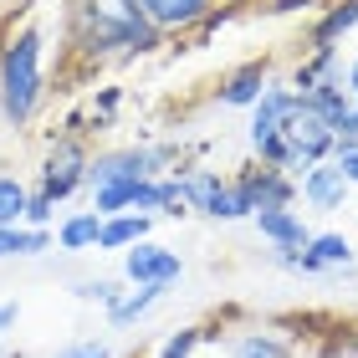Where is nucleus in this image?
I'll use <instances>...</instances> for the list:
<instances>
[{
  "instance_id": "24",
  "label": "nucleus",
  "mask_w": 358,
  "mask_h": 358,
  "mask_svg": "<svg viewBox=\"0 0 358 358\" xmlns=\"http://www.w3.org/2000/svg\"><path fill=\"white\" fill-rule=\"evenodd\" d=\"M15 317H21V307H15V302H0V333H10Z\"/></svg>"
},
{
  "instance_id": "18",
  "label": "nucleus",
  "mask_w": 358,
  "mask_h": 358,
  "mask_svg": "<svg viewBox=\"0 0 358 358\" xmlns=\"http://www.w3.org/2000/svg\"><path fill=\"white\" fill-rule=\"evenodd\" d=\"M31 210V189L15 174H0V225H26Z\"/></svg>"
},
{
  "instance_id": "23",
  "label": "nucleus",
  "mask_w": 358,
  "mask_h": 358,
  "mask_svg": "<svg viewBox=\"0 0 358 358\" xmlns=\"http://www.w3.org/2000/svg\"><path fill=\"white\" fill-rule=\"evenodd\" d=\"M322 358H358V333L353 338H338V343L322 348Z\"/></svg>"
},
{
  "instance_id": "7",
  "label": "nucleus",
  "mask_w": 358,
  "mask_h": 358,
  "mask_svg": "<svg viewBox=\"0 0 358 358\" xmlns=\"http://www.w3.org/2000/svg\"><path fill=\"white\" fill-rule=\"evenodd\" d=\"M276 262H282L287 271H302V276H317V271H338V266H353V246L348 236H313L302 251H276Z\"/></svg>"
},
{
  "instance_id": "15",
  "label": "nucleus",
  "mask_w": 358,
  "mask_h": 358,
  "mask_svg": "<svg viewBox=\"0 0 358 358\" xmlns=\"http://www.w3.org/2000/svg\"><path fill=\"white\" fill-rule=\"evenodd\" d=\"M358 26V0H338V6L322 10V21L313 26V52H333L338 36H348Z\"/></svg>"
},
{
  "instance_id": "25",
  "label": "nucleus",
  "mask_w": 358,
  "mask_h": 358,
  "mask_svg": "<svg viewBox=\"0 0 358 358\" xmlns=\"http://www.w3.org/2000/svg\"><path fill=\"white\" fill-rule=\"evenodd\" d=\"M302 6H317V0H271V10H276V15H287V10H302Z\"/></svg>"
},
{
  "instance_id": "26",
  "label": "nucleus",
  "mask_w": 358,
  "mask_h": 358,
  "mask_svg": "<svg viewBox=\"0 0 358 358\" xmlns=\"http://www.w3.org/2000/svg\"><path fill=\"white\" fill-rule=\"evenodd\" d=\"M348 97H353V103H358V57L348 62Z\"/></svg>"
},
{
  "instance_id": "14",
  "label": "nucleus",
  "mask_w": 358,
  "mask_h": 358,
  "mask_svg": "<svg viewBox=\"0 0 358 358\" xmlns=\"http://www.w3.org/2000/svg\"><path fill=\"white\" fill-rule=\"evenodd\" d=\"M149 225H154V215H108L97 246L103 251H128V246H138V241H149Z\"/></svg>"
},
{
  "instance_id": "22",
  "label": "nucleus",
  "mask_w": 358,
  "mask_h": 358,
  "mask_svg": "<svg viewBox=\"0 0 358 358\" xmlns=\"http://www.w3.org/2000/svg\"><path fill=\"white\" fill-rule=\"evenodd\" d=\"M333 164L343 169L348 185H358V143H353V149H333Z\"/></svg>"
},
{
  "instance_id": "2",
  "label": "nucleus",
  "mask_w": 358,
  "mask_h": 358,
  "mask_svg": "<svg viewBox=\"0 0 358 358\" xmlns=\"http://www.w3.org/2000/svg\"><path fill=\"white\" fill-rule=\"evenodd\" d=\"M46 41L36 26H21L15 36H6L0 46V118L6 123H31L41 108V92H46Z\"/></svg>"
},
{
  "instance_id": "8",
  "label": "nucleus",
  "mask_w": 358,
  "mask_h": 358,
  "mask_svg": "<svg viewBox=\"0 0 358 358\" xmlns=\"http://www.w3.org/2000/svg\"><path fill=\"white\" fill-rule=\"evenodd\" d=\"M256 231H262L271 241V251H302L307 241H313V231H307V220L297 215L292 205H271V210H256Z\"/></svg>"
},
{
  "instance_id": "6",
  "label": "nucleus",
  "mask_w": 358,
  "mask_h": 358,
  "mask_svg": "<svg viewBox=\"0 0 358 358\" xmlns=\"http://www.w3.org/2000/svg\"><path fill=\"white\" fill-rule=\"evenodd\" d=\"M77 185H87V154H83V143H77V138H62L57 149L46 154V164H41V189H36V200L62 205Z\"/></svg>"
},
{
  "instance_id": "19",
  "label": "nucleus",
  "mask_w": 358,
  "mask_h": 358,
  "mask_svg": "<svg viewBox=\"0 0 358 358\" xmlns=\"http://www.w3.org/2000/svg\"><path fill=\"white\" fill-rule=\"evenodd\" d=\"M194 348H200V328H174L154 358H194Z\"/></svg>"
},
{
  "instance_id": "9",
  "label": "nucleus",
  "mask_w": 358,
  "mask_h": 358,
  "mask_svg": "<svg viewBox=\"0 0 358 358\" xmlns=\"http://www.w3.org/2000/svg\"><path fill=\"white\" fill-rule=\"evenodd\" d=\"M302 200L313 205V210H343V200H348V179H343V169L333 164V159H322V164H313V169H302Z\"/></svg>"
},
{
  "instance_id": "10",
  "label": "nucleus",
  "mask_w": 358,
  "mask_h": 358,
  "mask_svg": "<svg viewBox=\"0 0 358 358\" xmlns=\"http://www.w3.org/2000/svg\"><path fill=\"white\" fill-rule=\"evenodd\" d=\"M143 21L154 31H179V26H194V21H210L215 0H138Z\"/></svg>"
},
{
  "instance_id": "27",
  "label": "nucleus",
  "mask_w": 358,
  "mask_h": 358,
  "mask_svg": "<svg viewBox=\"0 0 358 358\" xmlns=\"http://www.w3.org/2000/svg\"><path fill=\"white\" fill-rule=\"evenodd\" d=\"M0 358H6V348H0Z\"/></svg>"
},
{
  "instance_id": "20",
  "label": "nucleus",
  "mask_w": 358,
  "mask_h": 358,
  "mask_svg": "<svg viewBox=\"0 0 358 358\" xmlns=\"http://www.w3.org/2000/svg\"><path fill=\"white\" fill-rule=\"evenodd\" d=\"M57 358H113V343H103V338H77V343H62Z\"/></svg>"
},
{
  "instance_id": "13",
  "label": "nucleus",
  "mask_w": 358,
  "mask_h": 358,
  "mask_svg": "<svg viewBox=\"0 0 358 358\" xmlns=\"http://www.w3.org/2000/svg\"><path fill=\"white\" fill-rule=\"evenodd\" d=\"M97 236H103V215L97 210H77L57 225V246L62 251H97Z\"/></svg>"
},
{
  "instance_id": "16",
  "label": "nucleus",
  "mask_w": 358,
  "mask_h": 358,
  "mask_svg": "<svg viewBox=\"0 0 358 358\" xmlns=\"http://www.w3.org/2000/svg\"><path fill=\"white\" fill-rule=\"evenodd\" d=\"M52 246V231H36V225H0V262L10 256H41Z\"/></svg>"
},
{
  "instance_id": "4",
  "label": "nucleus",
  "mask_w": 358,
  "mask_h": 358,
  "mask_svg": "<svg viewBox=\"0 0 358 358\" xmlns=\"http://www.w3.org/2000/svg\"><path fill=\"white\" fill-rule=\"evenodd\" d=\"M169 164V149H113L87 159V185L108 189V185H134V179H154Z\"/></svg>"
},
{
  "instance_id": "1",
  "label": "nucleus",
  "mask_w": 358,
  "mask_h": 358,
  "mask_svg": "<svg viewBox=\"0 0 358 358\" xmlns=\"http://www.w3.org/2000/svg\"><path fill=\"white\" fill-rule=\"evenodd\" d=\"M251 149L262 154L266 169H313L333 159L338 134L307 92L266 87L262 103L251 108Z\"/></svg>"
},
{
  "instance_id": "17",
  "label": "nucleus",
  "mask_w": 358,
  "mask_h": 358,
  "mask_svg": "<svg viewBox=\"0 0 358 358\" xmlns=\"http://www.w3.org/2000/svg\"><path fill=\"white\" fill-rule=\"evenodd\" d=\"M164 297V287H138V292H118V302L108 307V322L113 328H128V322H138L149 307Z\"/></svg>"
},
{
  "instance_id": "11",
  "label": "nucleus",
  "mask_w": 358,
  "mask_h": 358,
  "mask_svg": "<svg viewBox=\"0 0 358 358\" xmlns=\"http://www.w3.org/2000/svg\"><path fill=\"white\" fill-rule=\"evenodd\" d=\"M266 87H271L266 62H246L241 72H231V77L220 83V103H225V108H256Z\"/></svg>"
},
{
  "instance_id": "12",
  "label": "nucleus",
  "mask_w": 358,
  "mask_h": 358,
  "mask_svg": "<svg viewBox=\"0 0 358 358\" xmlns=\"http://www.w3.org/2000/svg\"><path fill=\"white\" fill-rule=\"evenodd\" d=\"M225 358H297V348L276 328H246L225 343Z\"/></svg>"
},
{
  "instance_id": "5",
  "label": "nucleus",
  "mask_w": 358,
  "mask_h": 358,
  "mask_svg": "<svg viewBox=\"0 0 358 358\" xmlns=\"http://www.w3.org/2000/svg\"><path fill=\"white\" fill-rule=\"evenodd\" d=\"M123 276L134 287H174L179 276H185V256L174 246H159V241H138V246L123 251Z\"/></svg>"
},
{
  "instance_id": "3",
  "label": "nucleus",
  "mask_w": 358,
  "mask_h": 358,
  "mask_svg": "<svg viewBox=\"0 0 358 358\" xmlns=\"http://www.w3.org/2000/svg\"><path fill=\"white\" fill-rule=\"evenodd\" d=\"M179 205L200 210L210 220H251L256 205L241 179H220L210 169H194V174H179Z\"/></svg>"
},
{
  "instance_id": "21",
  "label": "nucleus",
  "mask_w": 358,
  "mask_h": 358,
  "mask_svg": "<svg viewBox=\"0 0 358 358\" xmlns=\"http://www.w3.org/2000/svg\"><path fill=\"white\" fill-rule=\"evenodd\" d=\"M77 297H83V302H103V307H113V302H118V287H113V282H83V287H77Z\"/></svg>"
}]
</instances>
